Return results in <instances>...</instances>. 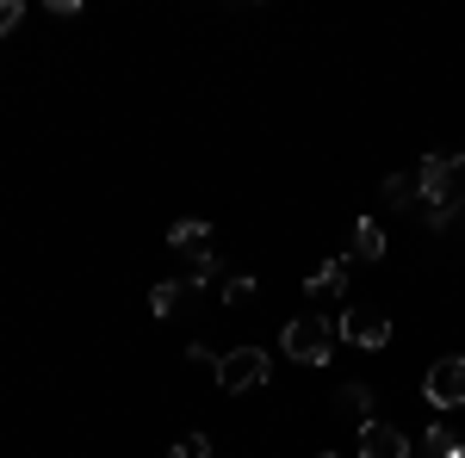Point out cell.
I'll use <instances>...</instances> for the list:
<instances>
[{"label":"cell","mask_w":465,"mask_h":458,"mask_svg":"<svg viewBox=\"0 0 465 458\" xmlns=\"http://www.w3.org/2000/svg\"><path fill=\"white\" fill-rule=\"evenodd\" d=\"M416 186H422V205H429V229H447L465 199V155L460 149H434L416 168Z\"/></svg>","instance_id":"obj_1"},{"label":"cell","mask_w":465,"mask_h":458,"mask_svg":"<svg viewBox=\"0 0 465 458\" xmlns=\"http://www.w3.org/2000/svg\"><path fill=\"white\" fill-rule=\"evenodd\" d=\"M280 347L298 359V365H322L329 353H335V322L317 317V310H304V317H292L280 328Z\"/></svg>","instance_id":"obj_2"},{"label":"cell","mask_w":465,"mask_h":458,"mask_svg":"<svg viewBox=\"0 0 465 458\" xmlns=\"http://www.w3.org/2000/svg\"><path fill=\"white\" fill-rule=\"evenodd\" d=\"M273 378V365H267V353L261 347H230L217 359V390L223 396H242V390H261Z\"/></svg>","instance_id":"obj_3"},{"label":"cell","mask_w":465,"mask_h":458,"mask_svg":"<svg viewBox=\"0 0 465 458\" xmlns=\"http://www.w3.org/2000/svg\"><path fill=\"white\" fill-rule=\"evenodd\" d=\"M335 335H341L348 347L379 353L385 341H391V317H385V310H372V304H348V310H341V322H335Z\"/></svg>","instance_id":"obj_4"},{"label":"cell","mask_w":465,"mask_h":458,"mask_svg":"<svg viewBox=\"0 0 465 458\" xmlns=\"http://www.w3.org/2000/svg\"><path fill=\"white\" fill-rule=\"evenodd\" d=\"M422 396H429L434 409H465V353L434 359L429 378H422Z\"/></svg>","instance_id":"obj_5"},{"label":"cell","mask_w":465,"mask_h":458,"mask_svg":"<svg viewBox=\"0 0 465 458\" xmlns=\"http://www.w3.org/2000/svg\"><path fill=\"white\" fill-rule=\"evenodd\" d=\"M360 458H410V440L391 422H360Z\"/></svg>","instance_id":"obj_6"},{"label":"cell","mask_w":465,"mask_h":458,"mask_svg":"<svg viewBox=\"0 0 465 458\" xmlns=\"http://www.w3.org/2000/svg\"><path fill=\"white\" fill-rule=\"evenodd\" d=\"M348 254L366 260V267H372V260H385V229H379L372 217H360L354 229H348Z\"/></svg>","instance_id":"obj_7"},{"label":"cell","mask_w":465,"mask_h":458,"mask_svg":"<svg viewBox=\"0 0 465 458\" xmlns=\"http://www.w3.org/2000/svg\"><path fill=\"white\" fill-rule=\"evenodd\" d=\"M341 285H348V260H329V267H317V273L304 279V297L329 304V297H341Z\"/></svg>","instance_id":"obj_8"},{"label":"cell","mask_w":465,"mask_h":458,"mask_svg":"<svg viewBox=\"0 0 465 458\" xmlns=\"http://www.w3.org/2000/svg\"><path fill=\"white\" fill-rule=\"evenodd\" d=\"M335 409H341L354 427L372 422V390H366V385H341V390H335Z\"/></svg>","instance_id":"obj_9"},{"label":"cell","mask_w":465,"mask_h":458,"mask_svg":"<svg viewBox=\"0 0 465 458\" xmlns=\"http://www.w3.org/2000/svg\"><path fill=\"white\" fill-rule=\"evenodd\" d=\"M410 458H465V446H460L453 427H429L422 434V453H410Z\"/></svg>","instance_id":"obj_10"},{"label":"cell","mask_w":465,"mask_h":458,"mask_svg":"<svg viewBox=\"0 0 465 458\" xmlns=\"http://www.w3.org/2000/svg\"><path fill=\"white\" fill-rule=\"evenodd\" d=\"M168 242L186 248V254H199V248L212 242V223H205V217H180L174 229H168Z\"/></svg>","instance_id":"obj_11"},{"label":"cell","mask_w":465,"mask_h":458,"mask_svg":"<svg viewBox=\"0 0 465 458\" xmlns=\"http://www.w3.org/2000/svg\"><path fill=\"white\" fill-rule=\"evenodd\" d=\"M416 199H422V186H416V174H391V180H385V205H391V211H410Z\"/></svg>","instance_id":"obj_12"},{"label":"cell","mask_w":465,"mask_h":458,"mask_svg":"<svg viewBox=\"0 0 465 458\" xmlns=\"http://www.w3.org/2000/svg\"><path fill=\"white\" fill-rule=\"evenodd\" d=\"M186 279H193V285H212V279H217V248H199V254H193Z\"/></svg>","instance_id":"obj_13"},{"label":"cell","mask_w":465,"mask_h":458,"mask_svg":"<svg viewBox=\"0 0 465 458\" xmlns=\"http://www.w3.org/2000/svg\"><path fill=\"white\" fill-rule=\"evenodd\" d=\"M174 304H180V285L174 279H162L155 291H149V310H155V317H174Z\"/></svg>","instance_id":"obj_14"},{"label":"cell","mask_w":465,"mask_h":458,"mask_svg":"<svg viewBox=\"0 0 465 458\" xmlns=\"http://www.w3.org/2000/svg\"><path fill=\"white\" fill-rule=\"evenodd\" d=\"M249 297H254V279H249V273L223 279V304H249Z\"/></svg>","instance_id":"obj_15"},{"label":"cell","mask_w":465,"mask_h":458,"mask_svg":"<svg viewBox=\"0 0 465 458\" xmlns=\"http://www.w3.org/2000/svg\"><path fill=\"white\" fill-rule=\"evenodd\" d=\"M168 458H212V440H205V434H186V440H180Z\"/></svg>","instance_id":"obj_16"},{"label":"cell","mask_w":465,"mask_h":458,"mask_svg":"<svg viewBox=\"0 0 465 458\" xmlns=\"http://www.w3.org/2000/svg\"><path fill=\"white\" fill-rule=\"evenodd\" d=\"M19 32V0H0V37Z\"/></svg>","instance_id":"obj_17"},{"label":"cell","mask_w":465,"mask_h":458,"mask_svg":"<svg viewBox=\"0 0 465 458\" xmlns=\"http://www.w3.org/2000/svg\"><path fill=\"white\" fill-rule=\"evenodd\" d=\"M186 359H193V365H217V353L205 347V341H193V347H186Z\"/></svg>","instance_id":"obj_18"},{"label":"cell","mask_w":465,"mask_h":458,"mask_svg":"<svg viewBox=\"0 0 465 458\" xmlns=\"http://www.w3.org/2000/svg\"><path fill=\"white\" fill-rule=\"evenodd\" d=\"M317 458H335V453H317Z\"/></svg>","instance_id":"obj_19"}]
</instances>
